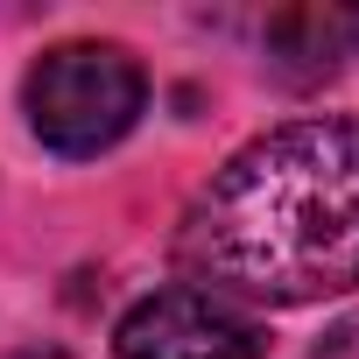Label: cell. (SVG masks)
<instances>
[{"instance_id": "cell-4", "label": "cell", "mask_w": 359, "mask_h": 359, "mask_svg": "<svg viewBox=\"0 0 359 359\" xmlns=\"http://www.w3.org/2000/svg\"><path fill=\"white\" fill-rule=\"evenodd\" d=\"M359 57V8H282L268 22V71L289 85H324Z\"/></svg>"}, {"instance_id": "cell-2", "label": "cell", "mask_w": 359, "mask_h": 359, "mask_svg": "<svg viewBox=\"0 0 359 359\" xmlns=\"http://www.w3.org/2000/svg\"><path fill=\"white\" fill-rule=\"evenodd\" d=\"M22 106H29V127L50 155L85 162V155H106L141 120L148 78L120 43H57L29 64Z\"/></svg>"}, {"instance_id": "cell-5", "label": "cell", "mask_w": 359, "mask_h": 359, "mask_svg": "<svg viewBox=\"0 0 359 359\" xmlns=\"http://www.w3.org/2000/svg\"><path fill=\"white\" fill-rule=\"evenodd\" d=\"M22 359H71V352H22Z\"/></svg>"}, {"instance_id": "cell-1", "label": "cell", "mask_w": 359, "mask_h": 359, "mask_svg": "<svg viewBox=\"0 0 359 359\" xmlns=\"http://www.w3.org/2000/svg\"><path fill=\"white\" fill-rule=\"evenodd\" d=\"M176 254L226 303L289 310L359 289V113L247 141L184 212Z\"/></svg>"}, {"instance_id": "cell-3", "label": "cell", "mask_w": 359, "mask_h": 359, "mask_svg": "<svg viewBox=\"0 0 359 359\" xmlns=\"http://www.w3.org/2000/svg\"><path fill=\"white\" fill-rule=\"evenodd\" d=\"M113 352H120V359H261V352H268V331H261L240 303H226V296L184 282V289L141 296V303L120 317Z\"/></svg>"}]
</instances>
